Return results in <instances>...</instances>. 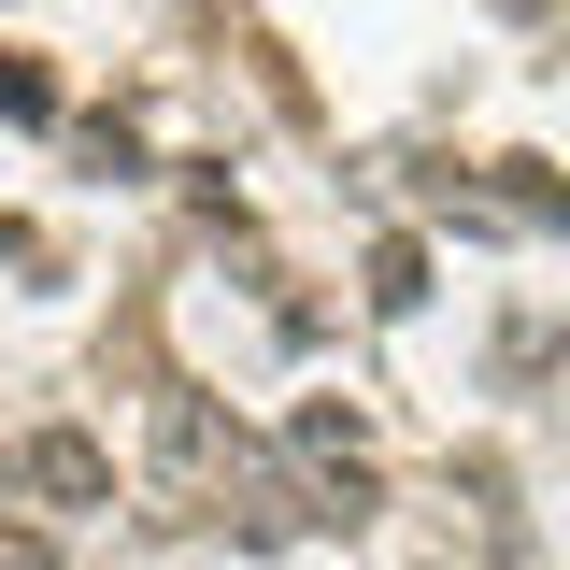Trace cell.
I'll return each mask as SVG.
<instances>
[{"label": "cell", "instance_id": "cell-1", "mask_svg": "<svg viewBox=\"0 0 570 570\" xmlns=\"http://www.w3.org/2000/svg\"><path fill=\"white\" fill-rule=\"evenodd\" d=\"M0 115H43V71L29 58H0Z\"/></svg>", "mask_w": 570, "mask_h": 570}]
</instances>
